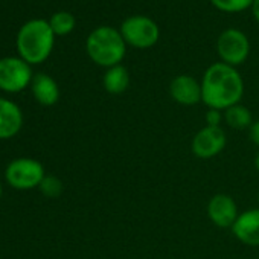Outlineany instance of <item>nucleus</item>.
<instances>
[{
	"mask_svg": "<svg viewBox=\"0 0 259 259\" xmlns=\"http://www.w3.org/2000/svg\"><path fill=\"white\" fill-rule=\"evenodd\" d=\"M85 51L95 64L110 69L120 64L123 60L126 54V43L119 29L111 26H99L89 34Z\"/></svg>",
	"mask_w": 259,
	"mask_h": 259,
	"instance_id": "7ed1b4c3",
	"label": "nucleus"
},
{
	"mask_svg": "<svg viewBox=\"0 0 259 259\" xmlns=\"http://www.w3.org/2000/svg\"><path fill=\"white\" fill-rule=\"evenodd\" d=\"M257 201H259V195H257Z\"/></svg>",
	"mask_w": 259,
	"mask_h": 259,
	"instance_id": "b1692460",
	"label": "nucleus"
},
{
	"mask_svg": "<svg viewBox=\"0 0 259 259\" xmlns=\"http://www.w3.org/2000/svg\"><path fill=\"white\" fill-rule=\"evenodd\" d=\"M201 102L207 108L224 111L241 102L244 96V81L236 67L224 63L210 64L201 78Z\"/></svg>",
	"mask_w": 259,
	"mask_h": 259,
	"instance_id": "f257e3e1",
	"label": "nucleus"
},
{
	"mask_svg": "<svg viewBox=\"0 0 259 259\" xmlns=\"http://www.w3.org/2000/svg\"><path fill=\"white\" fill-rule=\"evenodd\" d=\"M227 144L226 133L221 126H203L192 138L191 151L195 157L207 160L218 156Z\"/></svg>",
	"mask_w": 259,
	"mask_h": 259,
	"instance_id": "6e6552de",
	"label": "nucleus"
},
{
	"mask_svg": "<svg viewBox=\"0 0 259 259\" xmlns=\"http://www.w3.org/2000/svg\"><path fill=\"white\" fill-rule=\"evenodd\" d=\"M224 120L229 126L235 128V130H245V128H250L251 123L254 122L253 120V116H251V111L241 105V104H236L227 110H224Z\"/></svg>",
	"mask_w": 259,
	"mask_h": 259,
	"instance_id": "2eb2a0df",
	"label": "nucleus"
},
{
	"mask_svg": "<svg viewBox=\"0 0 259 259\" xmlns=\"http://www.w3.org/2000/svg\"><path fill=\"white\" fill-rule=\"evenodd\" d=\"M120 34L126 43L136 49H150L160 38L159 25L147 16H132L122 22Z\"/></svg>",
	"mask_w": 259,
	"mask_h": 259,
	"instance_id": "20e7f679",
	"label": "nucleus"
},
{
	"mask_svg": "<svg viewBox=\"0 0 259 259\" xmlns=\"http://www.w3.org/2000/svg\"><path fill=\"white\" fill-rule=\"evenodd\" d=\"M248 136H250V141L259 147V120H254L251 123V126L248 128Z\"/></svg>",
	"mask_w": 259,
	"mask_h": 259,
	"instance_id": "aec40b11",
	"label": "nucleus"
},
{
	"mask_svg": "<svg viewBox=\"0 0 259 259\" xmlns=\"http://www.w3.org/2000/svg\"><path fill=\"white\" fill-rule=\"evenodd\" d=\"M23 125V113L20 107L5 98H0V139L14 138Z\"/></svg>",
	"mask_w": 259,
	"mask_h": 259,
	"instance_id": "f8f14e48",
	"label": "nucleus"
},
{
	"mask_svg": "<svg viewBox=\"0 0 259 259\" xmlns=\"http://www.w3.org/2000/svg\"><path fill=\"white\" fill-rule=\"evenodd\" d=\"M2 194H4V188H2V183H0V198H2Z\"/></svg>",
	"mask_w": 259,
	"mask_h": 259,
	"instance_id": "5701e85b",
	"label": "nucleus"
},
{
	"mask_svg": "<svg viewBox=\"0 0 259 259\" xmlns=\"http://www.w3.org/2000/svg\"><path fill=\"white\" fill-rule=\"evenodd\" d=\"M232 233L245 245H259V209L254 207L239 213L232 226Z\"/></svg>",
	"mask_w": 259,
	"mask_h": 259,
	"instance_id": "9b49d317",
	"label": "nucleus"
},
{
	"mask_svg": "<svg viewBox=\"0 0 259 259\" xmlns=\"http://www.w3.org/2000/svg\"><path fill=\"white\" fill-rule=\"evenodd\" d=\"M31 64L20 57L0 58V90L19 93L32 82Z\"/></svg>",
	"mask_w": 259,
	"mask_h": 259,
	"instance_id": "0eeeda50",
	"label": "nucleus"
},
{
	"mask_svg": "<svg viewBox=\"0 0 259 259\" xmlns=\"http://www.w3.org/2000/svg\"><path fill=\"white\" fill-rule=\"evenodd\" d=\"M55 34L49 22L34 19L26 22L17 34V52L28 64L45 63L54 49Z\"/></svg>",
	"mask_w": 259,
	"mask_h": 259,
	"instance_id": "f03ea898",
	"label": "nucleus"
},
{
	"mask_svg": "<svg viewBox=\"0 0 259 259\" xmlns=\"http://www.w3.org/2000/svg\"><path fill=\"white\" fill-rule=\"evenodd\" d=\"M250 10H251V14H253V17H254V20L259 23V0H254Z\"/></svg>",
	"mask_w": 259,
	"mask_h": 259,
	"instance_id": "412c9836",
	"label": "nucleus"
},
{
	"mask_svg": "<svg viewBox=\"0 0 259 259\" xmlns=\"http://www.w3.org/2000/svg\"><path fill=\"white\" fill-rule=\"evenodd\" d=\"M217 52L221 63L232 67L241 66L245 63L250 54L248 37L236 28H229L220 34L217 41Z\"/></svg>",
	"mask_w": 259,
	"mask_h": 259,
	"instance_id": "423d86ee",
	"label": "nucleus"
},
{
	"mask_svg": "<svg viewBox=\"0 0 259 259\" xmlns=\"http://www.w3.org/2000/svg\"><path fill=\"white\" fill-rule=\"evenodd\" d=\"M169 95L180 105H195L201 101V82L191 75H177L169 84Z\"/></svg>",
	"mask_w": 259,
	"mask_h": 259,
	"instance_id": "9d476101",
	"label": "nucleus"
},
{
	"mask_svg": "<svg viewBox=\"0 0 259 259\" xmlns=\"http://www.w3.org/2000/svg\"><path fill=\"white\" fill-rule=\"evenodd\" d=\"M224 119V114L220 111V110H215V108H209L204 114V120H206V125L209 126H221V120Z\"/></svg>",
	"mask_w": 259,
	"mask_h": 259,
	"instance_id": "6ab92c4d",
	"label": "nucleus"
},
{
	"mask_svg": "<svg viewBox=\"0 0 259 259\" xmlns=\"http://www.w3.org/2000/svg\"><path fill=\"white\" fill-rule=\"evenodd\" d=\"M254 0H210V4L221 13L236 14L242 13L247 8H251Z\"/></svg>",
	"mask_w": 259,
	"mask_h": 259,
	"instance_id": "f3484780",
	"label": "nucleus"
},
{
	"mask_svg": "<svg viewBox=\"0 0 259 259\" xmlns=\"http://www.w3.org/2000/svg\"><path fill=\"white\" fill-rule=\"evenodd\" d=\"M102 82H104V89L110 95H120L130 85V73L126 67H123L122 64H117V66L107 69V72L104 73Z\"/></svg>",
	"mask_w": 259,
	"mask_h": 259,
	"instance_id": "4468645a",
	"label": "nucleus"
},
{
	"mask_svg": "<svg viewBox=\"0 0 259 259\" xmlns=\"http://www.w3.org/2000/svg\"><path fill=\"white\" fill-rule=\"evenodd\" d=\"M46 177L43 165L29 157L14 159L5 171V179L8 185L19 191H28L38 188L43 179Z\"/></svg>",
	"mask_w": 259,
	"mask_h": 259,
	"instance_id": "39448f33",
	"label": "nucleus"
},
{
	"mask_svg": "<svg viewBox=\"0 0 259 259\" xmlns=\"http://www.w3.org/2000/svg\"><path fill=\"white\" fill-rule=\"evenodd\" d=\"M31 85H32V95L38 104H41L45 107H51L58 102L60 87L52 76H49L46 73H37L32 78Z\"/></svg>",
	"mask_w": 259,
	"mask_h": 259,
	"instance_id": "ddd939ff",
	"label": "nucleus"
},
{
	"mask_svg": "<svg viewBox=\"0 0 259 259\" xmlns=\"http://www.w3.org/2000/svg\"><path fill=\"white\" fill-rule=\"evenodd\" d=\"M38 188H40L41 194L46 195L48 198H57L63 192V182L60 179H57L55 176H46Z\"/></svg>",
	"mask_w": 259,
	"mask_h": 259,
	"instance_id": "a211bd4d",
	"label": "nucleus"
},
{
	"mask_svg": "<svg viewBox=\"0 0 259 259\" xmlns=\"http://www.w3.org/2000/svg\"><path fill=\"white\" fill-rule=\"evenodd\" d=\"M238 215V206L227 194H215L207 203V217L217 227L232 229Z\"/></svg>",
	"mask_w": 259,
	"mask_h": 259,
	"instance_id": "1a4fd4ad",
	"label": "nucleus"
},
{
	"mask_svg": "<svg viewBox=\"0 0 259 259\" xmlns=\"http://www.w3.org/2000/svg\"><path fill=\"white\" fill-rule=\"evenodd\" d=\"M49 25L55 34V37H64V35H69L73 29H75V25H76V20H75V16L67 13V11H58L55 13L51 20H49Z\"/></svg>",
	"mask_w": 259,
	"mask_h": 259,
	"instance_id": "dca6fc26",
	"label": "nucleus"
},
{
	"mask_svg": "<svg viewBox=\"0 0 259 259\" xmlns=\"http://www.w3.org/2000/svg\"><path fill=\"white\" fill-rule=\"evenodd\" d=\"M254 166H256V169H257V172H259V153H257V156H256V159H254Z\"/></svg>",
	"mask_w": 259,
	"mask_h": 259,
	"instance_id": "4be33fe9",
	"label": "nucleus"
}]
</instances>
